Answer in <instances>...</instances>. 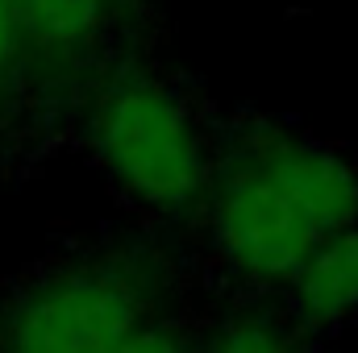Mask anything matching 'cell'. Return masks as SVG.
Wrapping results in <instances>:
<instances>
[{
    "instance_id": "6da1fadb",
    "label": "cell",
    "mask_w": 358,
    "mask_h": 353,
    "mask_svg": "<svg viewBox=\"0 0 358 353\" xmlns=\"http://www.w3.org/2000/svg\"><path fill=\"white\" fill-rule=\"evenodd\" d=\"M200 212L225 274L255 291H287L334 233L358 225V171L300 129L250 121L213 154Z\"/></svg>"
},
{
    "instance_id": "5b68a950",
    "label": "cell",
    "mask_w": 358,
    "mask_h": 353,
    "mask_svg": "<svg viewBox=\"0 0 358 353\" xmlns=\"http://www.w3.org/2000/svg\"><path fill=\"white\" fill-rule=\"evenodd\" d=\"M108 4L113 0H21V42L25 50L67 59L96 42Z\"/></svg>"
},
{
    "instance_id": "ba28073f",
    "label": "cell",
    "mask_w": 358,
    "mask_h": 353,
    "mask_svg": "<svg viewBox=\"0 0 358 353\" xmlns=\"http://www.w3.org/2000/svg\"><path fill=\"white\" fill-rule=\"evenodd\" d=\"M0 91H4V84H0Z\"/></svg>"
},
{
    "instance_id": "52a82bcc",
    "label": "cell",
    "mask_w": 358,
    "mask_h": 353,
    "mask_svg": "<svg viewBox=\"0 0 358 353\" xmlns=\"http://www.w3.org/2000/svg\"><path fill=\"white\" fill-rule=\"evenodd\" d=\"M113 353H200V341H192L171 320H150L129 341H121Z\"/></svg>"
},
{
    "instance_id": "8992f818",
    "label": "cell",
    "mask_w": 358,
    "mask_h": 353,
    "mask_svg": "<svg viewBox=\"0 0 358 353\" xmlns=\"http://www.w3.org/2000/svg\"><path fill=\"white\" fill-rule=\"evenodd\" d=\"M200 353H313L308 337L283 320L259 308H238L225 312L204 337H200Z\"/></svg>"
},
{
    "instance_id": "3957f363",
    "label": "cell",
    "mask_w": 358,
    "mask_h": 353,
    "mask_svg": "<svg viewBox=\"0 0 358 353\" xmlns=\"http://www.w3.org/2000/svg\"><path fill=\"white\" fill-rule=\"evenodd\" d=\"M167 274L138 250H100L34 274L0 308L4 353H113L142 324L163 320Z\"/></svg>"
},
{
    "instance_id": "277c9868",
    "label": "cell",
    "mask_w": 358,
    "mask_h": 353,
    "mask_svg": "<svg viewBox=\"0 0 358 353\" xmlns=\"http://www.w3.org/2000/svg\"><path fill=\"white\" fill-rule=\"evenodd\" d=\"M287 320L304 337L358 320V225L334 233L287 287Z\"/></svg>"
},
{
    "instance_id": "9c48e42d",
    "label": "cell",
    "mask_w": 358,
    "mask_h": 353,
    "mask_svg": "<svg viewBox=\"0 0 358 353\" xmlns=\"http://www.w3.org/2000/svg\"><path fill=\"white\" fill-rule=\"evenodd\" d=\"M0 353H4V350H0Z\"/></svg>"
},
{
    "instance_id": "7a4b0ae2",
    "label": "cell",
    "mask_w": 358,
    "mask_h": 353,
    "mask_svg": "<svg viewBox=\"0 0 358 353\" xmlns=\"http://www.w3.org/2000/svg\"><path fill=\"white\" fill-rule=\"evenodd\" d=\"M84 133L108 183L155 216L204 208L213 150L196 112L167 80L121 67L92 91Z\"/></svg>"
}]
</instances>
